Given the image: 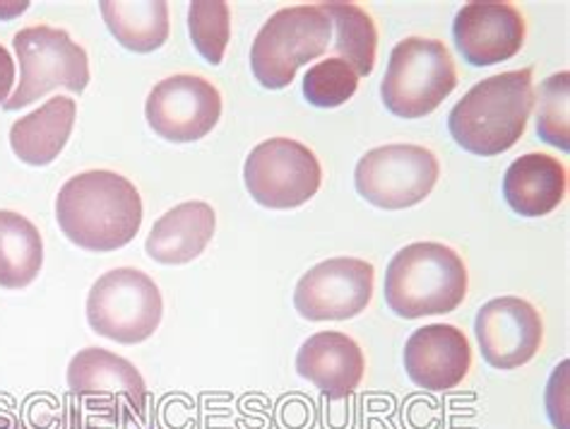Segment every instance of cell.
Wrapping results in <instances>:
<instances>
[{
    "instance_id": "obj_23",
    "label": "cell",
    "mask_w": 570,
    "mask_h": 429,
    "mask_svg": "<svg viewBox=\"0 0 570 429\" xmlns=\"http://www.w3.org/2000/svg\"><path fill=\"white\" fill-rule=\"evenodd\" d=\"M537 136L570 153V72L561 70L539 85Z\"/></svg>"
},
{
    "instance_id": "obj_26",
    "label": "cell",
    "mask_w": 570,
    "mask_h": 429,
    "mask_svg": "<svg viewBox=\"0 0 570 429\" xmlns=\"http://www.w3.org/2000/svg\"><path fill=\"white\" fill-rule=\"evenodd\" d=\"M14 87V61L10 51L0 43V105H6Z\"/></svg>"
},
{
    "instance_id": "obj_19",
    "label": "cell",
    "mask_w": 570,
    "mask_h": 429,
    "mask_svg": "<svg viewBox=\"0 0 570 429\" xmlns=\"http://www.w3.org/2000/svg\"><path fill=\"white\" fill-rule=\"evenodd\" d=\"M78 105L70 97H51L39 109L22 116L10 128V147L14 157L29 167H47L70 138Z\"/></svg>"
},
{
    "instance_id": "obj_14",
    "label": "cell",
    "mask_w": 570,
    "mask_h": 429,
    "mask_svg": "<svg viewBox=\"0 0 570 429\" xmlns=\"http://www.w3.org/2000/svg\"><path fill=\"white\" fill-rule=\"evenodd\" d=\"M72 396L97 403L104 410L126 406L132 418L145 416L147 387L142 374L128 360L104 348H85L68 364Z\"/></svg>"
},
{
    "instance_id": "obj_7",
    "label": "cell",
    "mask_w": 570,
    "mask_h": 429,
    "mask_svg": "<svg viewBox=\"0 0 570 429\" xmlns=\"http://www.w3.org/2000/svg\"><path fill=\"white\" fill-rule=\"evenodd\" d=\"M164 314L155 280L135 269L104 273L87 294V323L97 335L121 345L153 338Z\"/></svg>"
},
{
    "instance_id": "obj_9",
    "label": "cell",
    "mask_w": 570,
    "mask_h": 429,
    "mask_svg": "<svg viewBox=\"0 0 570 429\" xmlns=\"http://www.w3.org/2000/svg\"><path fill=\"white\" fill-rule=\"evenodd\" d=\"M244 182L250 198L263 208L292 211L318 194L323 169L304 143L269 138L250 150L244 165Z\"/></svg>"
},
{
    "instance_id": "obj_13",
    "label": "cell",
    "mask_w": 570,
    "mask_h": 429,
    "mask_svg": "<svg viewBox=\"0 0 570 429\" xmlns=\"http://www.w3.org/2000/svg\"><path fill=\"white\" fill-rule=\"evenodd\" d=\"M453 39L464 64L474 68L497 66L520 53L524 20L515 6L503 0H479L462 6L455 14Z\"/></svg>"
},
{
    "instance_id": "obj_1",
    "label": "cell",
    "mask_w": 570,
    "mask_h": 429,
    "mask_svg": "<svg viewBox=\"0 0 570 429\" xmlns=\"http://www.w3.org/2000/svg\"><path fill=\"white\" fill-rule=\"evenodd\" d=\"M56 220L75 246L109 254L128 246L142 227L140 191L109 169L75 174L58 191Z\"/></svg>"
},
{
    "instance_id": "obj_5",
    "label": "cell",
    "mask_w": 570,
    "mask_h": 429,
    "mask_svg": "<svg viewBox=\"0 0 570 429\" xmlns=\"http://www.w3.org/2000/svg\"><path fill=\"white\" fill-rule=\"evenodd\" d=\"M333 39V22L321 6L282 8L250 47V70L265 90H284L302 66L321 58Z\"/></svg>"
},
{
    "instance_id": "obj_21",
    "label": "cell",
    "mask_w": 570,
    "mask_h": 429,
    "mask_svg": "<svg viewBox=\"0 0 570 429\" xmlns=\"http://www.w3.org/2000/svg\"><path fill=\"white\" fill-rule=\"evenodd\" d=\"M43 265L39 230L24 215L0 211V287L22 290L32 285Z\"/></svg>"
},
{
    "instance_id": "obj_11",
    "label": "cell",
    "mask_w": 570,
    "mask_h": 429,
    "mask_svg": "<svg viewBox=\"0 0 570 429\" xmlns=\"http://www.w3.org/2000/svg\"><path fill=\"white\" fill-rule=\"evenodd\" d=\"M373 265L362 259H327L298 280L296 312L308 321H347L364 312L373 298Z\"/></svg>"
},
{
    "instance_id": "obj_4",
    "label": "cell",
    "mask_w": 570,
    "mask_h": 429,
    "mask_svg": "<svg viewBox=\"0 0 570 429\" xmlns=\"http://www.w3.org/2000/svg\"><path fill=\"white\" fill-rule=\"evenodd\" d=\"M458 87V68L439 39L410 37L390 53L381 97L385 109L400 118H424L436 111Z\"/></svg>"
},
{
    "instance_id": "obj_25",
    "label": "cell",
    "mask_w": 570,
    "mask_h": 429,
    "mask_svg": "<svg viewBox=\"0 0 570 429\" xmlns=\"http://www.w3.org/2000/svg\"><path fill=\"white\" fill-rule=\"evenodd\" d=\"M358 76L342 58H325L313 64L304 76V97L308 105L318 109H335L347 105L356 95Z\"/></svg>"
},
{
    "instance_id": "obj_10",
    "label": "cell",
    "mask_w": 570,
    "mask_h": 429,
    "mask_svg": "<svg viewBox=\"0 0 570 429\" xmlns=\"http://www.w3.org/2000/svg\"><path fill=\"white\" fill-rule=\"evenodd\" d=\"M147 124L169 143H195L213 130L222 116V95L200 76H171L153 87L145 101Z\"/></svg>"
},
{
    "instance_id": "obj_12",
    "label": "cell",
    "mask_w": 570,
    "mask_h": 429,
    "mask_svg": "<svg viewBox=\"0 0 570 429\" xmlns=\"http://www.w3.org/2000/svg\"><path fill=\"white\" fill-rule=\"evenodd\" d=\"M474 333L487 364L510 372L528 364L539 352L544 325L528 300L497 298L479 309Z\"/></svg>"
},
{
    "instance_id": "obj_27",
    "label": "cell",
    "mask_w": 570,
    "mask_h": 429,
    "mask_svg": "<svg viewBox=\"0 0 570 429\" xmlns=\"http://www.w3.org/2000/svg\"><path fill=\"white\" fill-rule=\"evenodd\" d=\"M0 429H24L14 416H0Z\"/></svg>"
},
{
    "instance_id": "obj_18",
    "label": "cell",
    "mask_w": 570,
    "mask_h": 429,
    "mask_svg": "<svg viewBox=\"0 0 570 429\" xmlns=\"http://www.w3.org/2000/svg\"><path fill=\"white\" fill-rule=\"evenodd\" d=\"M568 174L557 157L528 153L518 157L503 176V198L520 217H544L566 198Z\"/></svg>"
},
{
    "instance_id": "obj_17",
    "label": "cell",
    "mask_w": 570,
    "mask_h": 429,
    "mask_svg": "<svg viewBox=\"0 0 570 429\" xmlns=\"http://www.w3.org/2000/svg\"><path fill=\"white\" fill-rule=\"evenodd\" d=\"M217 217L213 205L188 201L164 213L145 242L147 256L164 265H184L198 259L213 242Z\"/></svg>"
},
{
    "instance_id": "obj_20",
    "label": "cell",
    "mask_w": 570,
    "mask_h": 429,
    "mask_svg": "<svg viewBox=\"0 0 570 429\" xmlns=\"http://www.w3.org/2000/svg\"><path fill=\"white\" fill-rule=\"evenodd\" d=\"M99 10L109 32L128 51L153 53L169 39V3L164 0H147V3L101 0Z\"/></svg>"
},
{
    "instance_id": "obj_6",
    "label": "cell",
    "mask_w": 570,
    "mask_h": 429,
    "mask_svg": "<svg viewBox=\"0 0 570 429\" xmlns=\"http://www.w3.org/2000/svg\"><path fill=\"white\" fill-rule=\"evenodd\" d=\"M14 53L20 61L18 90L3 105L6 111L29 107L58 87L82 95L89 82L87 53L70 39L68 32L47 25L24 27L12 39Z\"/></svg>"
},
{
    "instance_id": "obj_2",
    "label": "cell",
    "mask_w": 570,
    "mask_h": 429,
    "mask_svg": "<svg viewBox=\"0 0 570 429\" xmlns=\"http://www.w3.org/2000/svg\"><path fill=\"white\" fill-rule=\"evenodd\" d=\"M532 107V68L499 72V76L476 82L450 109V136L462 150L479 157H497L522 138Z\"/></svg>"
},
{
    "instance_id": "obj_3",
    "label": "cell",
    "mask_w": 570,
    "mask_h": 429,
    "mask_svg": "<svg viewBox=\"0 0 570 429\" xmlns=\"http://www.w3.org/2000/svg\"><path fill=\"white\" fill-rule=\"evenodd\" d=\"M383 294L390 312L402 319L453 314L468 298V269L450 246L416 242L387 263Z\"/></svg>"
},
{
    "instance_id": "obj_8",
    "label": "cell",
    "mask_w": 570,
    "mask_h": 429,
    "mask_svg": "<svg viewBox=\"0 0 570 429\" xmlns=\"http://www.w3.org/2000/svg\"><path fill=\"white\" fill-rule=\"evenodd\" d=\"M439 159L422 145L395 143L373 147L354 169L358 196L381 211L414 208L439 182Z\"/></svg>"
},
{
    "instance_id": "obj_15",
    "label": "cell",
    "mask_w": 570,
    "mask_h": 429,
    "mask_svg": "<svg viewBox=\"0 0 570 429\" xmlns=\"http://www.w3.org/2000/svg\"><path fill=\"white\" fill-rule=\"evenodd\" d=\"M472 367L470 340L450 323L416 329L404 345V372L424 391H450Z\"/></svg>"
},
{
    "instance_id": "obj_24",
    "label": "cell",
    "mask_w": 570,
    "mask_h": 429,
    "mask_svg": "<svg viewBox=\"0 0 570 429\" xmlns=\"http://www.w3.org/2000/svg\"><path fill=\"white\" fill-rule=\"evenodd\" d=\"M193 47L207 64L219 66L232 37V10L224 0H193L188 10Z\"/></svg>"
},
{
    "instance_id": "obj_16",
    "label": "cell",
    "mask_w": 570,
    "mask_h": 429,
    "mask_svg": "<svg viewBox=\"0 0 570 429\" xmlns=\"http://www.w3.org/2000/svg\"><path fill=\"white\" fill-rule=\"evenodd\" d=\"M296 372L323 396L340 401L358 389L366 372V360L362 348L347 333L321 331L298 348Z\"/></svg>"
},
{
    "instance_id": "obj_22",
    "label": "cell",
    "mask_w": 570,
    "mask_h": 429,
    "mask_svg": "<svg viewBox=\"0 0 570 429\" xmlns=\"http://www.w3.org/2000/svg\"><path fill=\"white\" fill-rule=\"evenodd\" d=\"M321 10L327 14L337 32V58L352 66L358 78L371 76L373 66H376L379 47V32L371 14L354 3H323Z\"/></svg>"
}]
</instances>
